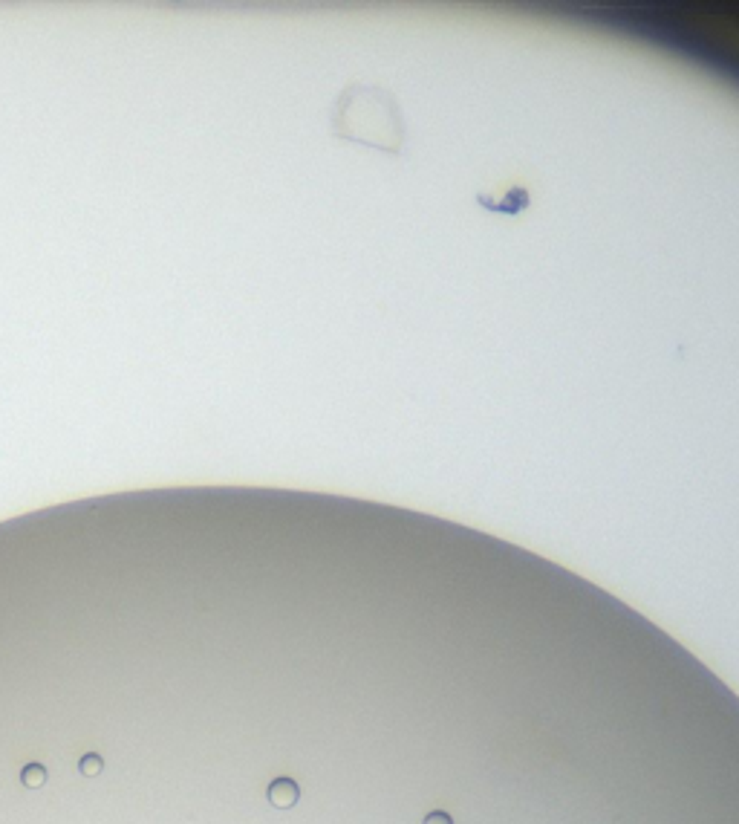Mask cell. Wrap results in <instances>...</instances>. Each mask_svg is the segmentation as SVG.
I'll return each instance as SVG.
<instances>
[{
  "mask_svg": "<svg viewBox=\"0 0 739 824\" xmlns=\"http://www.w3.org/2000/svg\"><path fill=\"white\" fill-rule=\"evenodd\" d=\"M422 824H453V818H451L448 813H442V810H433V813L424 816Z\"/></svg>",
  "mask_w": 739,
  "mask_h": 824,
  "instance_id": "277c9868",
  "label": "cell"
},
{
  "mask_svg": "<svg viewBox=\"0 0 739 824\" xmlns=\"http://www.w3.org/2000/svg\"><path fill=\"white\" fill-rule=\"evenodd\" d=\"M46 778H49V772H46V767L44 764H26L24 769H21V784L26 787V789H41V787H46Z\"/></svg>",
  "mask_w": 739,
  "mask_h": 824,
  "instance_id": "7a4b0ae2",
  "label": "cell"
},
{
  "mask_svg": "<svg viewBox=\"0 0 739 824\" xmlns=\"http://www.w3.org/2000/svg\"><path fill=\"white\" fill-rule=\"evenodd\" d=\"M78 769H81V775H84V778H95V775H102V769H104V761H102V755H95V752H87V755H81V761H78Z\"/></svg>",
  "mask_w": 739,
  "mask_h": 824,
  "instance_id": "3957f363",
  "label": "cell"
},
{
  "mask_svg": "<svg viewBox=\"0 0 739 824\" xmlns=\"http://www.w3.org/2000/svg\"><path fill=\"white\" fill-rule=\"evenodd\" d=\"M266 798H269L272 807H277V810H289V807L298 804L301 787H298V781H292V778H274L269 784V789H266Z\"/></svg>",
  "mask_w": 739,
  "mask_h": 824,
  "instance_id": "6da1fadb",
  "label": "cell"
}]
</instances>
